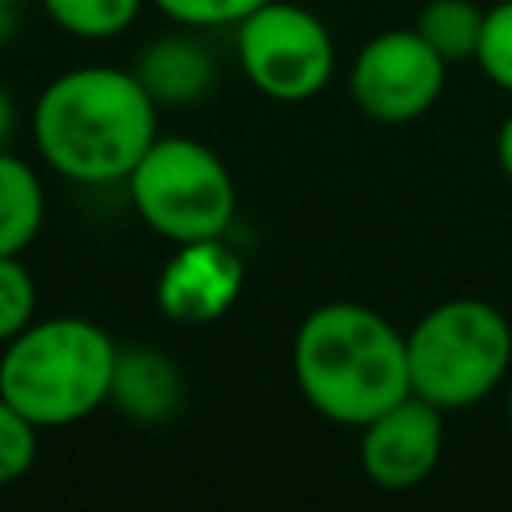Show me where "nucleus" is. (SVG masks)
<instances>
[{
    "label": "nucleus",
    "mask_w": 512,
    "mask_h": 512,
    "mask_svg": "<svg viewBox=\"0 0 512 512\" xmlns=\"http://www.w3.org/2000/svg\"><path fill=\"white\" fill-rule=\"evenodd\" d=\"M156 100L136 72L92 64L56 76L32 108V140L52 172L76 184L128 180L152 148Z\"/></svg>",
    "instance_id": "obj_1"
},
{
    "label": "nucleus",
    "mask_w": 512,
    "mask_h": 512,
    "mask_svg": "<svg viewBox=\"0 0 512 512\" xmlns=\"http://www.w3.org/2000/svg\"><path fill=\"white\" fill-rule=\"evenodd\" d=\"M292 376L324 420L364 428L412 392L408 340L376 308L332 300L312 308L296 328Z\"/></svg>",
    "instance_id": "obj_2"
},
{
    "label": "nucleus",
    "mask_w": 512,
    "mask_h": 512,
    "mask_svg": "<svg viewBox=\"0 0 512 512\" xmlns=\"http://www.w3.org/2000/svg\"><path fill=\"white\" fill-rule=\"evenodd\" d=\"M116 344L80 316L32 320L4 344L0 392L36 424L68 428L108 404Z\"/></svg>",
    "instance_id": "obj_3"
},
{
    "label": "nucleus",
    "mask_w": 512,
    "mask_h": 512,
    "mask_svg": "<svg viewBox=\"0 0 512 512\" xmlns=\"http://www.w3.org/2000/svg\"><path fill=\"white\" fill-rule=\"evenodd\" d=\"M404 340L412 392L440 412L484 400L512 364V328L504 312L484 300H444L424 312Z\"/></svg>",
    "instance_id": "obj_4"
},
{
    "label": "nucleus",
    "mask_w": 512,
    "mask_h": 512,
    "mask_svg": "<svg viewBox=\"0 0 512 512\" xmlns=\"http://www.w3.org/2000/svg\"><path fill=\"white\" fill-rule=\"evenodd\" d=\"M128 196L140 220L172 244L228 236L236 220L232 172L208 144L188 136H156L128 172Z\"/></svg>",
    "instance_id": "obj_5"
},
{
    "label": "nucleus",
    "mask_w": 512,
    "mask_h": 512,
    "mask_svg": "<svg viewBox=\"0 0 512 512\" xmlns=\"http://www.w3.org/2000/svg\"><path fill=\"white\" fill-rule=\"evenodd\" d=\"M236 56L252 88L280 104L312 100L336 68V44L324 20L288 0H268L236 24Z\"/></svg>",
    "instance_id": "obj_6"
},
{
    "label": "nucleus",
    "mask_w": 512,
    "mask_h": 512,
    "mask_svg": "<svg viewBox=\"0 0 512 512\" xmlns=\"http://www.w3.org/2000/svg\"><path fill=\"white\" fill-rule=\"evenodd\" d=\"M444 72L448 60L416 28H388L356 52L348 92L364 116L380 124H404L440 100Z\"/></svg>",
    "instance_id": "obj_7"
},
{
    "label": "nucleus",
    "mask_w": 512,
    "mask_h": 512,
    "mask_svg": "<svg viewBox=\"0 0 512 512\" xmlns=\"http://www.w3.org/2000/svg\"><path fill=\"white\" fill-rule=\"evenodd\" d=\"M444 452V416L424 396L408 392L360 428V468L376 488L408 492L424 484Z\"/></svg>",
    "instance_id": "obj_8"
},
{
    "label": "nucleus",
    "mask_w": 512,
    "mask_h": 512,
    "mask_svg": "<svg viewBox=\"0 0 512 512\" xmlns=\"http://www.w3.org/2000/svg\"><path fill=\"white\" fill-rule=\"evenodd\" d=\"M244 288V260L224 244V236L176 244V256L160 268L156 308L172 324H212L220 320Z\"/></svg>",
    "instance_id": "obj_9"
},
{
    "label": "nucleus",
    "mask_w": 512,
    "mask_h": 512,
    "mask_svg": "<svg viewBox=\"0 0 512 512\" xmlns=\"http://www.w3.org/2000/svg\"><path fill=\"white\" fill-rule=\"evenodd\" d=\"M184 376L160 348H116L108 404L136 424H164L180 412Z\"/></svg>",
    "instance_id": "obj_10"
},
{
    "label": "nucleus",
    "mask_w": 512,
    "mask_h": 512,
    "mask_svg": "<svg viewBox=\"0 0 512 512\" xmlns=\"http://www.w3.org/2000/svg\"><path fill=\"white\" fill-rule=\"evenodd\" d=\"M132 72L140 76V84L148 88L156 104H196L212 88V76H216L212 52L200 40L176 36V32L152 40L140 52Z\"/></svg>",
    "instance_id": "obj_11"
},
{
    "label": "nucleus",
    "mask_w": 512,
    "mask_h": 512,
    "mask_svg": "<svg viewBox=\"0 0 512 512\" xmlns=\"http://www.w3.org/2000/svg\"><path fill=\"white\" fill-rule=\"evenodd\" d=\"M44 184L36 168L8 148L0 152V252L20 256L44 224Z\"/></svg>",
    "instance_id": "obj_12"
},
{
    "label": "nucleus",
    "mask_w": 512,
    "mask_h": 512,
    "mask_svg": "<svg viewBox=\"0 0 512 512\" xmlns=\"http://www.w3.org/2000/svg\"><path fill=\"white\" fill-rule=\"evenodd\" d=\"M480 28H484V8H476L472 0H428L420 8V16H416V32L448 64L476 56Z\"/></svg>",
    "instance_id": "obj_13"
},
{
    "label": "nucleus",
    "mask_w": 512,
    "mask_h": 512,
    "mask_svg": "<svg viewBox=\"0 0 512 512\" xmlns=\"http://www.w3.org/2000/svg\"><path fill=\"white\" fill-rule=\"evenodd\" d=\"M48 20L80 40H108L120 36L136 16L144 0H40Z\"/></svg>",
    "instance_id": "obj_14"
},
{
    "label": "nucleus",
    "mask_w": 512,
    "mask_h": 512,
    "mask_svg": "<svg viewBox=\"0 0 512 512\" xmlns=\"http://www.w3.org/2000/svg\"><path fill=\"white\" fill-rule=\"evenodd\" d=\"M44 428H36L4 392H0V488L28 476L36 464V440Z\"/></svg>",
    "instance_id": "obj_15"
},
{
    "label": "nucleus",
    "mask_w": 512,
    "mask_h": 512,
    "mask_svg": "<svg viewBox=\"0 0 512 512\" xmlns=\"http://www.w3.org/2000/svg\"><path fill=\"white\" fill-rule=\"evenodd\" d=\"M472 60L496 88L512 92V0H500L496 8L484 12V28Z\"/></svg>",
    "instance_id": "obj_16"
},
{
    "label": "nucleus",
    "mask_w": 512,
    "mask_h": 512,
    "mask_svg": "<svg viewBox=\"0 0 512 512\" xmlns=\"http://www.w3.org/2000/svg\"><path fill=\"white\" fill-rule=\"evenodd\" d=\"M32 316H36V284L16 256L0 252V344L24 332Z\"/></svg>",
    "instance_id": "obj_17"
},
{
    "label": "nucleus",
    "mask_w": 512,
    "mask_h": 512,
    "mask_svg": "<svg viewBox=\"0 0 512 512\" xmlns=\"http://www.w3.org/2000/svg\"><path fill=\"white\" fill-rule=\"evenodd\" d=\"M152 4L184 28H220V24H240L248 12H256L268 0H152Z\"/></svg>",
    "instance_id": "obj_18"
},
{
    "label": "nucleus",
    "mask_w": 512,
    "mask_h": 512,
    "mask_svg": "<svg viewBox=\"0 0 512 512\" xmlns=\"http://www.w3.org/2000/svg\"><path fill=\"white\" fill-rule=\"evenodd\" d=\"M496 160H500L504 176L512 180V112H508V120H504L500 132H496Z\"/></svg>",
    "instance_id": "obj_19"
},
{
    "label": "nucleus",
    "mask_w": 512,
    "mask_h": 512,
    "mask_svg": "<svg viewBox=\"0 0 512 512\" xmlns=\"http://www.w3.org/2000/svg\"><path fill=\"white\" fill-rule=\"evenodd\" d=\"M12 124H16V108H12V96H8V88L0 84V152H4L8 136H12Z\"/></svg>",
    "instance_id": "obj_20"
},
{
    "label": "nucleus",
    "mask_w": 512,
    "mask_h": 512,
    "mask_svg": "<svg viewBox=\"0 0 512 512\" xmlns=\"http://www.w3.org/2000/svg\"><path fill=\"white\" fill-rule=\"evenodd\" d=\"M508 424H512V384H508Z\"/></svg>",
    "instance_id": "obj_21"
},
{
    "label": "nucleus",
    "mask_w": 512,
    "mask_h": 512,
    "mask_svg": "<svg viewBox=\"0 0 512 512\" xmlns=\"http://www.w3.org/2000/svg\"><path fill=\"white\" fill-rule=\"evenodd\" d=\"M16 4H24V0H0V8H16Z\"/></svg>",
    "instance_id": "obj_22"
}]
</instances>
